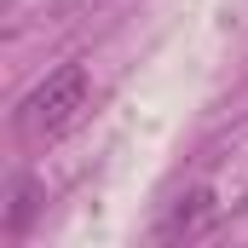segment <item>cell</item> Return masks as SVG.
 <instances>
[{
    "label": "cell",
    "instance_id": "obj_2",
    "mask_svg": "<svg viewBox=\"0 0 248 248\" xmlns=\"http://www.w3.org/2000/svg\"><path fill=\"white\" fill-rule=\"evenodd\" d=\"M214 225H219L214 190H185V196L156 219V243H196V237H208Z\"/></svg>",
    "mask_w": 248,
    "mask_h": 248
},
{
    "label": "cell",
    "instance_id": "obj_1",
    "mask_svg": "<svg viewBox=\"0 0 248 248\" xmlns=\"http://www.w3.org/2000/svg\"><path fill=\"white\" fill-rule=\"evenodd\" d=\"M87 93H93V81H87V69L81 63H63L52 69L23 104H17V133L23 139H35V144H52L63 139L69 127L81 122V110H87Z\"/></svg>",
    "mask_w": 248,
    "mask_h": 248
},
{
    "label": "cell",
    "instance_id": "obj_3",
    "mask_svg": "<svg viewBox=\"0 0 248 248\" xmlns=\"http://www.w3.org/2000/svg\"><path fill=\"white\" fill-rule=\"evenodd\" d=\"M29 214H35V185L23 179V185H17V202H12V214H6V231H23Z\"/></svg>",
    "mask_w": 248,
    "mask_h": 248
}]
</instances>
